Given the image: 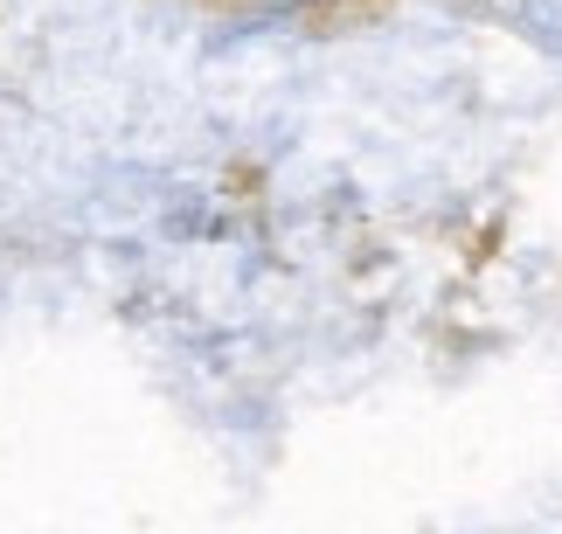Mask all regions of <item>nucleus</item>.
I'll return each instance as SVG.
<instances>
[]
</instances>
